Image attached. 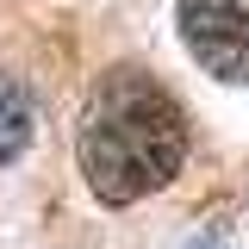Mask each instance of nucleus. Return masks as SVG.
Returning a JSON list of instances; mask_svg holds the SVG:
<instances>
[{
	"label": "nucleus",
	"mask_w": 249,
	"mask_h": 249,
	"mask_svg": "<svg viewBox=\"0 0 249 249\" xmlns=\"http://www.w3.org/2000/svg\"><path fill=\"white\" fill-rule=\"evenodd\" d=\"M81 175L106 206H137L168 187L187 162V112L181 100L143 69H106L81 106Z\"/></svg>",
	"instance_id": "f257e3e1"
},
{
	"label": "nucleus",
	"mask_w": 249,
	"mask_h": 249,
	"mask_svg": "<svg viewBox=\"0 0 249 249\" xmlns=\"http://www.w3.org/2000/svg\"><path fill=\"white\" fill-rule=\"evenodd\" d=\"M181 37L218 81H249V0H181Z\"/></svg>",
	"instance_id": "f03ea898"
},
{
	"label": "nucleus",
	"mask_w": 249,
	"mask_h": 249,
	"mask_svg": "<svg viewBox=\"0 0 249 249\" xmlns=\"http://www.w3.org/2000/svg\"><path fill=\"white\" fill-rule=\"evenodd\" d=\"M25 143H31V93L13 75H0V162H13Z\"/></svg>",
	"instance_id": "7ed1b4c3"
}]
</instances>
